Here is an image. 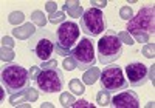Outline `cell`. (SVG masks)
Instances as JSON below:
<instances>
[{
	"mask_svg": "<svg viewBox=\"0 0 155 108\" xmlns=\"http://www.w3.org/2000/svg\"><path fill=\"white\" fill-rule=\"evenodd\" d=\"M99 84L109 93H116V91L127 90V79L124 77V73L118 65L106 66L101 73Z\"/></svg>",
	"mask_w": 155,
	"mask_h": 108,
	"instance_id": "8",
	"label": "cell"
},
{
	"mask_svg": "<svg viewBox=\"0 0 155 108\" xmlns=\"http://www.w3.org/2000/svg\"><path fill=\"white\" fill-rule=\"evenodd\" d=\"M126 30L138 42L153 36V33H155V8H153V5L141 8L135 14V17H132L127 22Z\"/></svg>",
	"mask_w": 155,
	"mask_h": 108,
	"instance_id": "1",
	"label": "cell"
},
{
	"mask_svg": "<svg viewBox=\"0 0 155 108\" xmlns=\"http://www.w3.org/2000/svg\"><path fill=\"white\" fill-rule=\"evenodd\" d=\"M70 56L73 59V62L76 63L78 70L85 71L88 68L96 63V57H95V45L88 37H82L78 45L71 49Z\"/></svg>",
	"mask_w": 155,
	"mask_h": 108,
	"instance_id": "7",
	"label": "cell"
},
{
	"mask_svg": "<svg viewBox=\"0 0 155 108\" xmlns=\"http://www.w3.org/2000/svg\"><path fill=\"white\" fill-rule=\"evenodd\" d=\"M78 39H79V26L78 23L67 20L58 26L54 33V42H56V49L61 56H68L71 49L78 45Z\"/></svg>",
	"mask_w": 155,
	"mask_h": 108,
	"instance_id": "3",
	"label": "cell"
},
{
	"mask_svg": "<svg viewBox=\"0 0 155 108\" xmlns=\"http://www.w3.org/2000/svg\"><path fill=\"white\" fill-rule=\"evenodd\" d=\"M110 103L112 106L115 108H140V99L137 96L135 91H121L118 94H115V96L110 99Z\"/></svg>",
	"mask_w": 155,
	"mask_h": 108,
	"instance_id": "11",
	"label": "cell"
},
{
	"mask_svg": "<svg viewBox=\"0 0 155 108\" xmlns=\"http://www.w3.org/2000/svg\"><path fill=\"white\" fill-rule=\"evenodd\" d=\"M71 106H73V108H79V106H85V108H93L95 105H93V103H90V102H87V100H84V99H81V100H76L74 103H71Z\"/></svg>",
	"mask_w": 155,
	"mask_h": 108,
	"instance_id": "12",
	"label": "cell"
},
{
	"mask_svg": "<svg viewBox=\"0 0 155 108\" xmlns=\"http://www.w3.org/2000/svg\"><path fill=\"white\" fill-rule=\"evenodd\" d=\"M123 54V42L115 36V33L109 31L106 36H102L98 42V59L101 63H112L118 60Z\"/></svg>",
	"mask_w": 155,
	"mask_h": 108,
	"instance_id": "6",
	"label": "cell"
},
{
	"mask_svg": "<svg viewBox=\"0 0 155 108\" xmlns=\"http://www.w3.org/2000/svg\"><path fill=\"white\" fill-rule=\"evenodd\" d=\"M127 84L132 88H138L147 84L149 80V68L143 62H130L126 66Z\"/></svg>",
	"mask_w": 155,
	"mask_h": 108,
	"instance_id": "10",
	"label": "cell"
},
{
	"mask_svg": "<svg viewBox=\"0 0 155 108\" xmlns=\"http://www.w3.org/2000/svg\"><path fill=\"white\" fill-rule=\"evenodd\" d=\"M56 51V42H53V37L50 33L42 31L37 33L34 39V45H33V52L34 57L39 62H48L53 59V54Z\"/></svg>",
	"mask_w": 155,
	"mask_h": 108,
	"instance_id": "9",
	"label": "cell"
},
{
	"mask_svg": "<svg viewBox=\"0 0 155 108\" xmlns=\"http://www.w3.org/2000/svg\"><path fill=\"white\" fill-rule=\"evenodd\" d=\"M79 30L85 36L99 37L107 30V17L99 8H88L82 12L79 19Z\"/></svg>",
	"mask_w": 155,
	"mask_h": 108,
	"instance_id": "4",
	"label": "cell"
},
{
	"mask_svg": "<svg viewBox=\"0 0 155 108\" xmlns=\"http://www.w3.org/2000/svg\"><path fill=\"white\" fill-rule=\"evenodd\" d=\"M37 88L42 93H59L64 90L65 80H64V73L58 66H44L36 79Z\"/></svg>",
	"mask_w": 155,
	"mask_h": 108,
	"instance_id": "5",
	"label": "cell"
},
{
	"mask_svg": "<svg viewBox=\"0 0 155 108\" xmlns=\"http://www.w3.org/2000/svg\"><path fill=\"white\" fill-rule=\"evenodd\" d=\"M2 87L9 94H17L30 87V73L19 63H8L2 70Z\"/></svg>",
	"mask_w": 155,
	"mask_h": 108,
	"instance_id": "2",
	"label": "cell"
}]
</instances>
